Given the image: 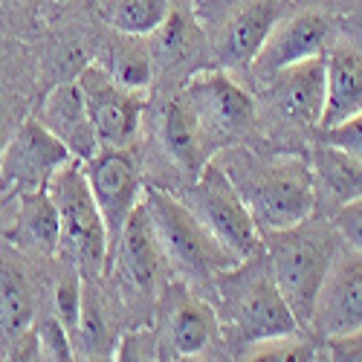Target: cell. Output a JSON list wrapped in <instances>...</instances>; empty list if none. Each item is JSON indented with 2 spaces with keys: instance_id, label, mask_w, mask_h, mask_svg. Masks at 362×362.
<instances>
[{
  "instance_id": "cell-24",
  "label": "cell",
  "mask_w": 362,
  "mask_h": 362,
  "mask_svg": "<svg viewBox=\"0 0 362 362\" xmlns=\"http://www.w3.org/2000/svg\"><path fill=\"white\" fill-rule=\"evenodd\" d=\"M73 348H76V359H113L116 351V345L110 342V322L105 316L99 293L93 290V281H84L81 316Z\"/></svg>"
},
{
  "instance_id": "cell-9",
  "label": "cell",
  "mask_w": 362,
  "mask_h": 362,
  "mask_svg": "<svg viewBox=\"0 0 362 362\" xmlns=\"http://www.w3.org/2000/svg\"><path fill=\"white\" fill-rule=\"evenodd\" d=\"M99 148H131L145 113L142 90L119 84L105 64H87L78 73Z\"/></svg>"
},
{
  "instance_id": "cell-13",
  "label": "cell",
  "mask_w": 362,
  "mask_h": 362,
  "mask_svg": "<svg viewBox=\"0 0 362 362\" xmlns=\"http://www.w3.org/2000/svg\"><path fill=\"white\" fill-rule=\"evenodd\" d=\"M84 177L107 223L110 258H113V250L119 244V238H122V229L145 194L139 160L131 148H102L99 154L84 160Z\"/></svg>"
},
{
  "instance_id": "cell-31",
  "label": "cell",
  "mask_w": 362,
  "mask_h": 362,
  "mask_svg": "<svg viewBox=\"0 0 362 362\" xmlns=\"http://www.w3.org/2000/svg\"><path fill=\"white\" fill-rule=\"evenodd\" d=\"M330 218H334V223H337L345 244L362 252V197L342 203Z\"/></svg>"
},
{
  "instance_id": "cell-19",
  "label": "cell",
  "mask_w": 362,
  "mask_h": 362,
  "mask_svg": "<svg viewBox=\"0 0 362 362\" xmlns=\"http://www.w3.org/2000/svg\"><path fill=\"white\" fill-rule=\"evenodd\" d=\"M35 119L44 122L58 139L73 151V157L81 160V163L102 151L99 139H96V131H93V122H90L87 102H84L78 78L55 84L47 93V99L41 102V110H38Z\"/></svg>"
},
{
  "instance_id": "cell-25",
  "label": "cell",
  "mask_w": 362,
  "mask_h": 362,
  "mask_svg": "<svg viewBox=\"0 0 362 362\" xmlns=\"http://www.w3.org/2000/svg\"><path fill=\"white\" fill-rule=\"evenodd\" d=\"M177 0H113L110 26L128 38L154 35L168 21Z\"/></svg>"
},
{
  "instance_id": "cell-22",
  "label": "cell",
  "mask_w": 362,
  "mask_h": 362,
  "mask_svg": "<svg viewBox=\"0 0 362 362\" xmlns=\"http://www.w3.org/2000/svg\"><path fill=\"white\" fill-rule=\"evenodd\" d=\"M313 174H316V192L334 203V212L348 203L362 197V160L345 154L342 148L316 139L313 148Z\"/></svg>"
},
{
  "instance_id": "cell-8",
  "label": "cell",
  "mask_w": 362,
  "mask_h": 362,
  "mask_svg": "<svg viewBox=\"0 0 362 362\" xmlns=\"http://www.w3.org/2000/svg\"><path fill=\"white\" fill-rule=\"evenodd\" d=\"M73 160V151L38 119H23L4 142L0 154V194H26L47 189L52 174Z\"/></svg>"
},
{
  "instance_id": "cell-17",
  "label": "cell",
  "mask_w": 362,
  "mask_h": 362,
  "mask_svg": "<svg viewBox=\"0 0 362 362\" xmlns=\"http://www.w3.org/2000/svg\"><path fill=\"white\" fill-rule=\"evenodd\" d=\"M160 145L171 157V163L183 168V174H189L192 180L221 151L215 136L209 134L203 119L194 113V107L186 102V96L180 90L165 102L160 113Z\"/></svg>"
},
{
  "instance_id": "cell-15",
  "label": "cell",
  "mask_w": 362,
  "mask_h": 362,
  "mask_svg": "<svg viewBox=\"0 0 362 362\" xmlns=\"http://www.w3.org/2000/svg\"><path fill=\"white\" fill-rule=\"evenodd\" d=\"M362 327V252L342 244L316 298L310 334L319 339Z\"/></svg>"
},
{
  "instance_id": "cell-33",
  "label": "cell",
  "mask_w": 362,
  "mask_h": 362,
  "mask_svg": "<svg viewBox=\"0 0 362 362\" xmlns=\"http://www.w3.org/2000/svg\"><path fill=\"white\" fill-rule=\"evenodd\" d=\"M342 33L362 41V9H354V12L342 15Z\"/></svg>"
},
{
  "instance_id": "cell-11",
  "label": "cell",
  "mask_w": 362,
  "mask_h": 362,
  "mask_svg": "<svg viewBox=\"0 0 362 362\" xmlns=\"http://www.w3.org/2000/svg\"><path fill=\"white\" fill-rule=\"evenodd\" d=\"M339 33H342V15L316 9V6L301 9V12L290 9L273 26V33H269L261 52L255 55L250 73L255 78H264L281 67L308 62L313 55H325Z\"/></svg>"
},
{
  "instance_id": "cell-23",
  "label": "cell",
  "mask_w": 362,
  "mask_h": 362,
  "mask_svg": "<svg viewBox=\"0 0 362 362\" xmlns=\"http://www.w3.org/2000/svg\"><path fill=\"white\" fill-rule=\"evenodd\" d=\"M197 49H203V33L194 23L186 0H177L168 21L154 33V47H151L154 73H165V70L189 64Z\"/></svg>"
},
{
  "instance_id": "cell-35",
  "label": "cell",
  "mask_w": 362,
  "mask_h": 362,
  "mask_svg": "<svg viewBox=\"0 0 362 362\" xmlns=\"http://www.w3.org/2000/svg\"><path fill=\"white\" fill-rule=\"evenodd\" d=\"M186 4H192V0H186Z\"/></svg>"
},
{
  "instance_id": "cell-4",
  "label": "cell",
  "mask_w": 362,
  "mask_h": 362,
  "mask_svg": "<svg viewBox=\"0 0 362 362\" xmlns=\"http://www.w3.org/2000/svg\"><path fill=\"white\" fill-rule=\"evenodd\" d=\"M142 203L154 223L157 240L168 258V267L186 281H209L212 284L221 273L240 264V258L226 250L221 240L209 232V226L192 209L163 189H145Z\"/></svg>"
},
{
  "instance_id": "cell-1",
  "label": "cell",
  "mask_w": 362,
  "mask_h": 362,
  "mask_svg": "<svg viewBox=\"0 0 362 362\" xmlns=\"http://www.w3.org/2000/svg\"><path fill=\"white\" fill-rule=\"evenodd\" d=\"M212 284L221 305V330L235 354L264 339L301 334V325L279 290L264 250L221 273Z\"/></svg>"
},
{
  "instance_id": "cell-28",
  "label": "cell",
  "mask_w": 362,
  "mask_h": 362,
  "mask_svg": "<svg viewBox=\"0 0 362 362\" xmlns=\"http://www.w3.org/2000/svg\"><path fill=\"white\" fill-rule=\"evenodd\" d=\"M35 334H38V345H41V359H55V362L76 359L73 339H70L67 327L62 325V319H58L55 313L52 316H44L35 325Z\"/></svg>"
},
{
  "instance_id": "cell-2",
  "label": "cell",
  "mask_w": 362,
  "mask_h": 362,
  "mask_svg": "<svg viewBox=\"0 0 362 362\" xmlns=\"http://www.w3.org/2000/svg\"><path fill=\"white\" fill-rule=\"evenodd\" d=\"M261 238L279 290L284 293L301 330L310 334L319 290L345 244L334 218L313 212L290 229H261Z\"/></svg>"
},
{
  "instance_id": "cell-6",
  "label": "cell",
  "mask_w": 362,
  "mask_h": 362,
  "mask_svg": "<svg viewBox=\"0 0 362 362\" xmlns=\"http://www.w3.org/2000/svg\"><path fill=\"white\" fill-rule=\"evenodd\" d=\"M180 200H183L209 226V232H212L226 250H232L240 261L264 250L261 229L250 212L244 194L238 192L226 168H221L218 163H209L194 177V183L183 192Z\"/></svg>"
},
{
  "instance_id": "cell-5",
  "label": "cell",
  "mask_w": 362,
  "mask_h": 362,
  "mask_svg": "<svg viewBox=\"0 0 362 362\" xmlns=\"http://www.w3.org/2000/svg\"><path fill=\"white\" fill-rule=\"evenodd\" d=\"M47 192L52 194L62 218V247H58L62 261L73 264L84 281L102 279L110 267V238L102 209L84 177V163L73 157L62 165L47 183Z\"/></svg>"
},
{
  "instance_id": "cell-27",
  "label": "cell",
  "mask_w": 362,
  "mask_h": 362,
  "mask_svg": "<svg viewBox=\"0 0 362 362\" xmlns=\"http://www.w3.org/2000/svg\"><path fill=\"white\" fill-rule=\"evenodd\" d=\"M81 293H84V279H81V273L73 264H67L62 279L55 281V316L62 319V325L67 327L70 339H76V330H78Z\"/></svg>"
},
{
  "instance_id": "cell-14",
  "label": "cell",
  "mask_w": 362,
  "mask_h": 362,
  "mask_svg": "<svg viewBox=\"0 0 362 362\" xmlns=\"http://www.w3.org/2000/svg\"><path fill=\"white\" fill-rule=\"evenodd\" d=\"M293 9V0H244L221 23L212 41L218 67L250 70L273 26Z\"/></svg>"
},
{
  "instance_id": "cell-18",
  "label": "cell",
  "mask_w": 362,
  "mask_h": 362,
  "mask_svg": "<svg viewBox=\"0 0 362 362\" xmlns=\"http://www.w3.org/2000/svg\"><path fill=\"white\" fill-rule=\"evenodd\" d=\"M327 93L319 131L337 128L345 119L362 113V41L339 33L325 52Z\"/></svg>"
},
{
  "instance_id": "cell-29",
  "label": "cell",
  "mask_w": 362,
  "mask_h": 362,
  "mask_svg": "<svg viewBox=\"0 0 362 362\" xmlns=\"http://www.w3.org/2000/svg\"><path fill=\"white\" fill-rule=\"evenodd\" d=\"M113 359H163V342L157 330H131L116 342Z\"/></svg>"
},
{
  "instance_id": "cell-30",
  "label": "cell",
  "mask_w": 362,
  "mask_h": 362,
  "mask_svg": "<svg viewBox=\"0 0 362 362\" xmlns=\"http://www.w3.org/2000/svg\"><path fill=\"white\" fill-rule=\"evenodd\" d=\"M319 139L337 145V148L345 151V154L362 160V113L345 119V122H339L337 128H330V131H319Z\"/></svg>"
},
{
  "instance_id": "cell-21",
  "label": "cell",
  "mask_w": 362,
  "mask_h": 362,
  "mask_svg": "<svg viewBox=\"0 0 362 362\" xmlns=\"http://www.w3.org/2000/svg\"><path fill=\"white\" fill-rule=\"evenodd\" d=\"M35 298L29 287L26 269L6 247H0V359L33 327Z\"/></svg>"
},
{
  "instance_id": "cell-20",
  "label": "cell",
  "mask_w": 362,
  "mask_h": 362,
  "mask_svg": "<svg viewBox=\"0 0 362 362\" xmlns=\"http://www.w3.org/2000/svg\"><path fill=\"white\" fill-rule=\"evenodd\" d=\"M6 240L33 255H44V258L58 255V247H62V218H58L55 200L47 189L26 192L18 197L15 223Z\"/></svg>"
},
{
  "instance_id": "cell-34",
  "label": "cell",
  "mask_w": 362,
  "mask_h": 362,
  "mask_svg": "<svg viewBox=\"0 0 362 362\" xmlns=\"http://www.w3.org/2000/svg\"><path fill=\"white\" fill-rule=\"evenodd\" d=\"M192 4H206V0H192Z\"/></svg>"
},
{
  "instance_id": "cell-32",
  "label": "cell",
  "mask_w": 362,
  "mask_h": 362,
  "mask_svg": "<svg viewBox=\"0 0 362 362\" xmlns=\"http://www.w3.org/2000/svg\"><path fill=\"white\" fill-rule=\"evenodd\" d=\"M322 342H325L327 359H337V362H362V327L348 330V334H339V337H327Z\"/></svg>"
},
{
  "instance_id": "cell-12",
  "label": "cell",
  "mask_w": 362,
  "mask_h": 362,
  "mask_svg": "<svg viewBox=\"0 0 362 362\" xmlns=\"http://www.w3.org/2000/svg\"><path fill=\"white\" fill-rule=\"evenodd\" d=\"M180 93L203 119L209 134L223 148L226 142L244 136L255 125V102L240 87L229 70H197L180 84Z\"/></svg>"
},
{
  "instance_id": "cell-16",
  "label": "cell",
  "mask_w": 362,
  "mask_h": 362,
  "mask_svg": "<svg viewBox=\"0 0 362 362\" xmlns=\"http://www.w3.org/2000/svg\"><path fill=\"white\" fill-rule=\"evenodd\" d=\"M264 96L287 122L298 128L319 131L322 110H325V93H327V70L325 55H313L308 62H298L290 67H281L276 73L264 76Z\"/></svg>"
},
{
  "instance_id": "cell-3",
  "label": "cell",
  "mask_w": 362,
  "mask_h": 362,
  "mask_svg": "<svg viewBox=\"0 0 362 362\" xmlns=\"http://www.w3.org/2000/svg\"><path fill=\"white\" fill-rule=\"evenodd\" d=\"M223 168L244 194L258 229H290L319 212L316 174L305 157H235Z\"/></svg>"
},
{
  "instance_id": "cell-10",
  "label": "cell",
  "mask_w": 362,
  "mask_h": 362,
  "mask_svg": "<svg viewBox=\"0 0 362 362\" xmlns=\"http://www.w3.org/2000/svg\"><path fill=\"white\" fill-rule=\"evenodd\" d=\"M157 305L163 308V359H200L215 354L221 342V316L209 301L197 298L183 281L165 284Z\"/></svg>"
},
{
  "instance_id": "cell-7",
  "label": "cell",
  "mask_w": 362,
  "mask_h": 362,
  "mask_svg": "<svg viewBox=\"0 0 362 362\" xmlns=\"http://www.w3.org/2000/svg\"><path fill=\"white\" fill-rule=\"evenodd\" d=\"M107 273H113L128 305H157L160 293L165 290L168 258L157 240L145 203H139L128 218Z\"/></svg>"
},
{
  "instance_id": "cell-26",
  "label": "cell",
  "mask_w": 362,
  "mask_h": 362,
  "mask_svg": "<svg viewBox=\"0 0 362 362\" xmlns=\"http://www.w3.org/2000/svg\"><path fill=\"white\" fill-rule=\"evenodd\" d=\"M110 70V76L134 90H142L151 78H154V55L145 47H119L113 49L110 62L105 64Z\"/></svg>"
}]
</instances>
